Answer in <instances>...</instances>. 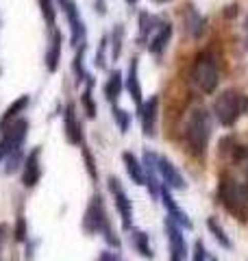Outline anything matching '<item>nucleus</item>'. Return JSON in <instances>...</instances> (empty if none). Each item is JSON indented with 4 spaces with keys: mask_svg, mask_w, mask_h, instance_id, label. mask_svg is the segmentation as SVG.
<instances>
[{
    "mask_svg": "<svg viewBox=\"0 0 248 261\" xmlns=\"http://www.w3.org/2000/svg\"><path fill=\"white\" fill-rule=\"evenodd\" d=\"M96 261H124V259L118 255V252H113V250H103Z\"/></svg>",
    "mask_w": 248,
    "mask_h": 261,
    "instance_id": "nucleus-36",
    "label": "nucleus"
},
{
    "mask_svg": "<svg viewBox=\"0 0 248 261\" xmlns=\"http://www.w3.org/2000/svg\"><path fill=\"white\" fill-rule=\"evenodd\" d=\"M39 3V9H41V15L48 24V29H55V22H57V9H55V3L53 0H37Z\"/></svg>",
    "mask_w": 248,
    "mask_h": 261,
    "instance_id": "nucleus-29",
    "label": "nucleus"
},
{
    "mask_svg": "<svg viewBox=\"0 0 248 261\" xmlns=\"http://www.w3.org/2000/svg\"><path fill=\"white\" fill-rule=\"evenodd\" d=\"M163 228H165V235H168L170 255L181 257V259H187V242H185L183 228H181V226H179L172 218H165Z\"/></svg>",
    "mask_w": 248,
    "mask_h": 261,
    "instance_id": "nucleus-13",
    "label": "nucleus"
},
{
    "mask_svg": "<svg viewBox=\"0 0 248 261\" xmlns=\"http://www.w3.org/2000/svg\"><path fill=\"white\" fill-rule=\"evenodd\" d=\"M96 11L101 13V15L107 13V0H96Z\"/></svg>",
    "mask_w": 248,
    "mask_h": 261,
    "instance_id": "nucleus-38",
    "label": "nucleus"
},
{
    "mask_svg": "<svg viewBox=\"0 0 248 261\" xmlns=\"http://www.w3.org/2000/svg\"><path fill=\"white\" fill-rule=\"evenodd\" d=\"M159 198H161V202H163L165 211H168V218L175 220V222H177L181 228H192V226H194L192 220H189V216L179 207V202L175 200V196H172V190H170L168 185H161V196H159Z\"/></svg>",
    "mask_w": 248,
    "mask_h": 261,
    "instance_id": "nucleus-15",
    "label": "nucleus"
},
{
    "mask_svg": "<svg viewBox=\"0 0 248 261\" xmlns=\"http://www.w3.org/2000/svg\"><path fill=\"white\" fill-rule=\"evenodd\" d=\"M13 238H15V242H27V238H29V226H27V220H24V216H18V220H15Z\"/></svg>",
    "mask_w": 248,
    "mask_h": 261,
    "instance_id": "nucleus-34",
    "label": "nucleus"
},
{
    "mask_svg": "<svg viewBox=\"0 0 248 261\" xmlns=\"http://www.w3.org/2000/svg\"><path fill=\"white\" fill-rule=\"evenodd\" d=\"M85 44L83 46H79L77 48V55H74V61H72V72H74V76H77V83L81 85V83H85V81L89 79V74L85 72Z\"/></svg>",
    "mask_w": 248,
    "mask_h": 261,
    "instance_id": "nucleus-26",
    "label": "nucleus"
},
{
    "mask_svg": "<svg viewBox=\"0 0 248 261\" xmlns=\"http://www.w3.org/2000/svg\"><path fill=\"white\" fill-rule=\"evenodd\" d=\"M183 24H185L187 35L192 37V39H201L203 33L207 31V20L196 11L194 5L183 7Z\"/></svg>",
    "mask_w": 248,
    "mask_h": 261,
    "instance_id": "nucleus-18",
    "label": "nucleus"
},
{
    "mask_svg": "<svg viewBox=\"0 0 248 261\" xmlns=\"http://www.w3.org/2000/svg\"><path fill=\"white\" fill-rule=\"evenodd\" d=\"M41 181V148H33L27 159L22 163V185L27 190H33L37 187V183Z\"/></svg>",
    "mask_w": 248,
    "mask_h": 261,
    "instance_id": "nucleus-10",
    "label": "nucleus"
},
{
    "mask_svg": "<svg viewBox=\"0 0 248 261\" xmlns=\"http://www.w3.org/2000/svg\"><path fill=\"white\" fill-rule=\"evenodd\" d=\"M122 89H124V76H122V72L120 70H111L109 72V79H107V83L103 87L105 98L111 105H115V102H118V98H120V94H122Z\"/></svg>",
    "mask_w": 248,
    "mask_h": 261,
    "instance_id": "nucleus-22",
    "label": "nucleus"
},
{
    "mask_svg": "<svg viewBox=\"0 0 248 261\" xmlns=\"http://www.w3.org/2000/svg\"><path fill=\"white\" fill-rule=\"evenodd\" d=\"M192 76L194 85L201 89L203 94H213L218 89L220 83V68H218V57L213 55V50H201L194 57V63H192Z\"/></svg>",
    "mask_w": 248,
    "mask_h": 261,
    "instance_id": "nucleus-4",
    "label": "nucleus"
},
{
    "mask_svg": "<svg viewBox=\"0 0 248 261\" xmlns=\"http://www.w3.org/2000/svg\"><path fill=\"white\" fill-rule=\"evenodd\" d=\"M7 231H9V226L0 224V255H3V244H5V238H7ZM0 261H3V259H0Z\"/></svg>",
    "mask_w": 248,
    "mask_h": 261,
    "instance_id": "nucleus-37",
    "label": "nucleus"
},
{
    "mask_svg": "<svg viewBox=\"0 0 248 261\" xmlns=\"http://www.w3.org/2000/svg\"><path fill=\"white\" fill-rule=\"evenodd\" d=\"M139 124H142V133L146 137H155L157 130V116H159V96H151L146 102H142V107L137 109Z\"/></svg>",
    "mask_w": 248,
    "mask_h": 261,
    "instance_id": "nucleus-11",
    "label": "nucleus"
},
{
    "mask_svg": "<svg viewBox=\"0 0 248 261\" xmlns=\"http://www.w3.org/2000/svg\"><path fill=\"white\" fill-rule=\"evenodd\" d=\"M218 200L233 218L242 222L248 220V192L244 183H239L233 174L222 172L218 178Z\"/></svg>",
    "mask_w": 248,
    "mask_h": 261,
    "instance_id": "nucleus-3",
    "label": "nucleus"
},
{
    "mask_svg": "<svg viewBox=\"0 0 248 261\" xmlns=\"http://www.w3.org/2000/svg\"><path fill=\"white\" fill-rule=\"evenodd\" d=\"M242 166H244V187H246V192H248V157L242 161Z\"/></svg>",
    "mask_w": 248,
    "mask_h": 261,
    "instance_id": "nucleus-39",
    "label": "nucleus"
},
{
    "mask_svg": "<svg viewBox=\"0 0 248 261\" xmlns=\"http://www.w3.org/2000/svg\"><path fill=\"white\" fill-rule=\"evenodd\" d=\"M92 89H94V79L89 76V79L85 81V89H83V94H81V105H83V109H85V116H87L89 120L96 118V102H94Z\"/></svg>",
    "mask_w": 248,
    "mask_h": 261,
    "instance_id": "nucleus-25",
    "label": "nucleus"
},
{
    "mask_svg": "<svg viewBox=\"0 0 248 261\" xmlns=\"http://www.w3.org/2000/svg\"><path fill=\"white\" fill-rule=\"evenodd\" d=\"M81 226L83 231L87 235H103L105 242L109 244L111 248L118 250L120 248V238L113 235V228H111V222H109V216H107V207H105V200L101 194H94L89 198L87 207H85V214H83V220H81Z\"/></svg>",
    "mask_w": 248,
    "mask_h": 261,
    "instance_id": "nucleus-1",
    "label": "nucleus"
},
{
    "mask_svg": "<svg viewBox=\"0 0 248 261\" xmlns=\"http://www.w3.org/2000/svg\"><path fill=\"white\" fill-rule=\"evenodd\" d=\"M27 135H29L27 118H18L7 128L0 130V161H5L15 150H22L24 142H27Z\"/></svg>",
    "mask_w": 248,
    "mask_h": 261,
    "instance_id": "nucleus-6",
    "label": "nucleus"
},
{
    "mask_svg": "<svg viewBox=\"0 0 248 261\" xmlns=\"http://www.w3.org/2000/svg\"><path fill=\"white\" fill-rule=\"evenodd\" d=\"M124 3H127L129 7H135V5H137V0H124Z\"/></svg>",
    "mask_w": 248,
    "mask_h": 261,
    "instance_id": "nucleus-40",
    "label": "nucleus"
},
{
    "mask_svg": "<svg viewBox=\"0 0 248 261\" xmlns=\"http://www.w3.org/2000/svg\"><path fill=\"white\" fill-rule=\"evenodd\" d=\"M207 226H209V231L213 233V238L218 240V244H220L222 248H233V242L229 240L227 231L222 228V224H218V220H216V218H209V220H207Z\"/></svg>",
    "mask_w": 248,
    "mask_h": 261,
    "instance_id": "nucleus-28",
    "label": "nucleus"
},
{
    "mask_svg": "<svg viewBox=\"0 0 248 261\" xmlns=\"http://www.w3.org/2000/svg\"><path fill=\"white\" fill-rule=\"evenodd\" d=\"M159 18H155V15H151L148 11H142L139 13V44H146L148 46V39L153 37V33H155V29L159 27Z\"/></svg>",
    "mask_w": 248,
    "mask_h": 261,
    "instance_id": "nucleus-24",
    "label": "nucleus"
},
{
    "mask_svg": "<svg viewBox=\"0 0 248 261\" xmlns=\"http://www.w3.org/2000/svg\"><path fill=\"white\" fill-rule=\"evenodd\" d=\"M124 87H127L133 105L139 109L142 102H144V94H142V83H139V59L137 57H133L131 63H129V74H127V79H124Z\"/></svg>",
    "mask_w": 248,
    "mask_h": 261,
    "instance_id": "nucleus-16",
    "label": "nucleus"
},
{
    "mask_svg": "<svg viewBox=\"0 0 248 261\" xmlns=\"http://www.w3.org/2000/svg\"><path fill=\"white\" fill-rule=\"evenodd\" d=\"M29 102H31V98H29L27 94L20 96V98H15V100L9 105V107L5 109L3 118H0V130L7 128V126L11 124V122H15L18 118H22V113L27 111V107H29Z\"/></svg>",
    "mask_w": 248,
    "mask_h": 261,
    "instance_id": "nucleus-20",
    "label": "nucleus"
},
{
    "mask_svg": "<svg viewBox=\"0 0 248 261\" xmlns=\"http://www.w3.org/2000/svg\"><path fill=\"white\" fill-rule=\"evenodd\" d=\"M170 261H185V259H181V257H175V255H170Z\"/></svg>",
    "mask_w": 248,
    "mask_h": 261,
    "instance_id": "nucleus-41",
    "label": "nucleus"
},
{
    "mask_svg": "<svg viewBox=\"0 0 248 261\" xmlns=\"http://www.w3.org/2000/svg\"><path fill=\"white\" fill-rule=\"evenodd\" d=\"M122 161H124V168H127V174H129L131 181H133L135 185H146V170H144V163L139 161L133 152H124V154H122Z\"/></svg>",
    "mask_w": 248,
    "mask_h": 261,
    "instance_id": "nucleus-21",
    "label": "nucleus"
},
{
    "mask_svg": "<svg viewBox=\"0 0 248 261\" xmlns=\"http://www.w3.org/2000/svg\"><path fill=\"white\" fill-rule=\"evenodd\" d=\"M113 120H115V124H118V128H120V133H127L129 130V126H131V113L129 111H124V109H120L118 105H113Z\"/></svg>",
    "mask_w": 248,
    "mask_h": 261,
    "instance_id": "nucleus-31",
    "label": "nucleus"
},
{
    "mask_svg": "<svg viewBox=\"0 0 248 261\" xmlns=\"http://www.w3.org/2000/svg\"><path fill=\"white\" fill-rule=\"evenodd\" d=\"M122 42H124V27L122 24H115L113 31H111V37H109V53H111V59L118 61L120 55H122Z\"/></svg>",
    "mask_w": 248,
    "mask_h": 261,
    "instance_id": "nucleus-27",
    "label": "nucleus"
},
{
    "mask_svg": "<svg viewBox=\"0 0 248 261\" xmlns=\"http://www.w3.org/2000/svg\"><path fill=\"white\" fill-rule=\"evenodd\" d=\"M63 7V13H65V20H68V27H70V44L74 48H79L85 44L87 39V29H85V22L81 18V11L74 0H63L61 3Z\"/></svg>",
    "mask_w": 248,
    "mask_h": 261,
    "instance_id": "nucleus-8",
    "label": "nucleus"
},
{
    "mask_svg": "<svg viewBox=\"0 0 248 261\" xmlns=\"http://www.w3.org/2000/svg\"><path fill=\"white\" fill-rule=\"evenodd\" d=\"M172 31H175V29H172V24H170L168 20H161L159 27L155 29L153 37L148 39V50H151L155 57H161L163 50L168 48L170 39H172Z\"/></svg>",
    "mask_w": 248,
    "mask_h": 261,
    "instance_id": "nucleus-17",
    "label": "nucleus"
},
{
    "mask_svg": "<svg viewBox=\"0 0 248 261\" xmlns=\"http://www.w3.org/2000/svg\"><path fill=\"white\" fill-rule=\"evenodd\" d=\"M63 133L65 140H68L72 146H83L85 144V137H83V124L77 116V105L68 102L63 111Z\"/></svg>",
    "mask_w": 248,
    "mask_h": 261,
    "instance_id": "nucleus-9",
    "label": "nucleus"
},
{
    "mask_svg": "<svg viewBox=\"0 0 248 261\" xmlns=\"http://www.w3.org/2000/svg\"><path fill=\"white\" fill-rule=\"evenodd\" d=\"M157 170H159V176H161V183L163 185H168L170 190H185V178H183V174L179 172V168L168 157L159 154V159H157Z\"/></svg>",
    "mask_w": 248,
    "mask_h": 261,
    "instance_id": "nucleus-14",
    "label": "nucleus"
},
{
    "mask_svg": "<svg viewBox=\"0 0 248 261\" xmlns=\"http://www.w3.org/2000/svg\"><path fill=\"white\" fill-rule=\"evenodd\" d=\"M211 140V116L205 107H196L189 111L187 122H185V142L189 152L196 159H205L207 146Z\"/></svg>",
    "mask_w": 248,
    "mask_h": 261,
    "instance_id": "nucleus-2",
    "label": "nucleus"
},
{
    "mask_svg": "<svg viewBox=\"0 0 248 261\" xmlns=\"http://www.w3.org/2000/svg\"><path fill=\"white\" fill-rule=\"evenodd\" d=\"M107 187H109V192L113 196V202H115V209H118V214H120L122 228L124 231H131V228H133V200L129 198V194H127V190H124V185L120 183V178L109 176Z\"/></svg>",
    "mask_w": 248,
    "mask_h": 261,
    "instance_id": "nucleus-7",
    "label": "nucleus"
},
{
    "mask_svg": "<svg viewBox=\"0 0 248 261\" xmlns=\"http://www.w3.org/2000/svg\"><path fill=\"white\" fill-rule=\"evenodd\" d=\"M194 261H218V259H216V257H211L209 252H207L205 244L198 240V242L194 244Z\"/></svg>",
    "mask_w": 248,
    "mask_h": 261,
    "instance_id": "nucleus-35",
    "label": "nucleus"
},
{
    "mask_svg": "<svg viewBox=\"0 0 248 261\" xmlns=\"http://www.w3.org/2000/svg\"><path fill=\"white\" fill-rule=\"evenodd\" d=\"M246 109V98L237 89H225L213 102V113L222 126H233Z\"/></svg>",
    "mask_w": 248,
    "mask_h": 261,
    "instance_id": "nucleus-5",
    "label": "nucleus"
},
{
    "mask_svg": "<svg viewBox=\"0 0 248 261\" xmlns=\"http://www.w3.org/2000/svg\"><path fill=\"white\" fill-rule=\"evenodd\" d=\"M61 48H63V35H61L59 31H55V29H53L51 44H48V48H46V57H44V63H46V70H48V72H57V70H59Z\"/></svg>",
    "mask_w": 248,
    "mask_h": 261,
    "instance_id": "nucleus-19",
    "label": "nucleus"
},
{
    "mask_svg": "<svg viewBox=\"0 0 248 261\" xmlns=\"http://www.w3.org/2000/svg\"><path fill=\"white\" fill-rule=\"evenodd\" d=\"M157 159H159V154L153 152V150H144V170H146V187L148 192H151L153 198H159L161 196V176H159V170H157Z\"/></svg>",
    "mask_w": 248,
    "mask_h": 261,
    "instance_id": "nucleus-12",
    "label": "nucleus"
},
{
    "mask_svg": "<svg viewBox=\"0 0 248 261\" xmlns=\"http://www.w3.org/2000/svg\"><path fill=\"white\" fill-rule=\"evenodd\" d=\"M131 244H133V248L142 255L144 259H153L155 257V252H153V244H151V235L144 233V231H139V228H131Z\"/></svg>",
    "mask_w": 248,
    "mask_h": 261,
    "instance_id": "nucleus-23",
    "label": "nucleus"
},
{
    "mask_svg": "<svg viewBox=\"0 0 248 261\" xmlns=\"http://www.w3.org/2000/svg\"><path fill=\"white\" fill-rule=\"evenodd\" d=\"M246 33H248V20H246Z\"/></svg>",
    "mask_w": 248,
    "mask_h": 261,
    "instance_id": "nucleus-43",
    "label": "nucleus"
},
{
    "mask_svg": "<svg viewBox=\"0 0 248 261\" xmlns=\"http://www.w3.org/2000/svg\"><path fill=\"white\" fill-rule=\"evenodd\" d=\"M81 150H83V159H85V170H87V174L92 181H98V168H96V159H94V154L89 152V148L85 144L81 146Z\"/></svg>",
    "mask_w": 248,
    "mask_h": 261,
    "instance_id": "nucleus-32",
    "label": "nucleus"
},
{
    "mask_svg": "<svg viewBox=\"0 0 248 261\" xmlns=\"http://www.w3.org/2000/svg\"><path fill=\"white\" fill-rule=\"evenodd\" d=\"M155 3H157V5H163V3H168V0H155Z\"/></svg>",
    "mask_w": 248,
    "mask_h": 261,
    "instance_id": "nucleus-42",
    "label": "nucleus"
},
{
    "mask_svg": "<svg viewBox=\"0 0 248 261\" xmlns=\"http://www.w3.org/2000/svg\"><path fill=\"white\" fill-rule=\"evenodd\" d=\"M24 152L22 150H15V152H11L9 157H7L3 163H5V172L7 174H13V172H18V170L22 168V163H24Z\"/></svg>",
    "mask_w": 248,
    "mask_h": 261,
    "instance_id": "nucleus-30",
    "label": "nucleus"
},
{
    "mask_svg": "<svg viewBox=\"0 0 248 261\" xmlns=\"http://www.w3.org/2000/svg\"><path fill=\"white\" fill-rule=\"evenodd\" d=\"M107 50H109V37H103L101 46H98V50H96V59H94V65L98 70L107 68Z\"/></svg>",
    "mask_w": 248,
    "mask_h": 261,
    "instance_id": "nucleus-33",
    "label": "nucleus"
}]
</instances>
